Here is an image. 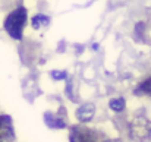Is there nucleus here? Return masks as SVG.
Listing matches in <instances>:
<instances>
[{
  "label": "nucleus",
  "mask_w": 151,
  "mask_h": 142,
  "mask_svg": "<svg viewBox=\"0 0 151 142\" xmlns=\"http://www.w3.org/2000/svg\"><path fill=\"white\" fill-rule=\"evenodd\" d=\"M25 24H27V9L25 7H18L16 10H13L6 18V21H4V29L7 31V34L12 38L21 40Z\"/></svg>",
  "instance_id": "f257e3e1"
},
{
  "label": "nucleus",
  "mask_w": 151,
  "mask_h": 142,
  "mask_svg": "<svg viewBox=\"0 0 151 142\" xmlns=\"http://www.w3.org/2000/svg\"><path fill=\"white\" fill-rule=\"evenodd\" d=\"M129 136L132 141L144 142L151 138V120L147 117H135L129 126Z\"/></svg>",
  "instance_id": "f03ea898"
},
{
  "label": "nucleus",
  "mask_w": 151,
  "mask_h": 142,
  "mask_svg": "<svg viewBox=\"0 0 151 142\" xmlns=\"http://www.w3.org/2000/svg\"><path fill=\"white\" fill-rule=\"evenodd\" d=\"M70 142H97L96 133L88 128L73 126L70 132Z\"/></svg>",
  "instance_id": "7ed1b4c3"
},
{
  "label": "nucleus",
  "mask_w": 151,
  "mask_h": 142,
  "mask_svg": "<svg viewBox=\"0 0 151 142\" xmlns=\"http://www.w3.org/2000/svg\"><path fill=\"white\" fill-rule=\"evenodd\" d=\"M94 113H96V105L94 104H84L81 105L78 110H76V117L81 123H88L90 120H93L94 117Z\"/></svg>",
  "instance_id": "20e7f679"
},
{
  "label": "nucleus",
  "mask_w": 151,
  "mask_h": 142,
  "mask_svg": "<svg viewBox=\"0 0 151 142\" xmlns=\"http://www.w3.org/2000/svg\"><path fill=\"white\" fill-rule=\"evenodd\" d=\"M44 122L51 129H63V128H66V122L63 119H60L59 116H54L51 113H46L44 114Z\"/></svg>",
  "instance_id": "39448f33"
},
{
  "label": "nucleus",
  "mask_w": 151,
  "mask_h": 142,
  "mask_svg": "<svg viewBox=\"0 0 151 142\" xmlns=\"http://www.w3.org/2000/svg\"><path fill=\"white\" fill-rule=\"evenodd\" d=\"M109 107H110L113 111L120 113V111L125 110V107H126V101H125V98H122V97H119V98H113V100H110Z\"/></svg>",
  "instance_id": "423d86ee"
},
{
  "label": "nucleus",
  "mask_w": 151,
  "mask_h": 142,
  "mask_svg": "<svg viewBox=\"0 0 151 142\" xmlns=\"http://www.w3.org/2000/svg\"><path fill=\"white\" fill-rule=\"evenodd\" d=\"M141 94L151 95V78L145 79V81L135 90V95H141Z\"/></svg>",
  "instance_id": "0eeeda50"
},
{
  "label": "nucleus",
  "mask_w": 151,
  "mask_h": 142,
  "mask_svg": "<svg viewBox=\"0 0 151 142\" xmlns=\"http://www.w3.org/2000/svg\"><path fill=\"white\" fill-rule=\"evenodd\" d=\"M47 24H49V18L44 15H35L32 18V28L34 29H38L41 25H47Z\"/></svg>",
  "instance_id": "6e6552de"
},
{
  "label": "nucleus",
  "mask_w": 151,
  "mask_h": 142,
  "mask_svg": "<svg viewBox=\"0 0 151 142\" xmlns=\"http://www.w3.org/2000/svg\"><path fill=\"white\" fill-rule=\"evenodd\" d=\"M66 76H68V73H66V72H63V70H62V72H60V70H53V72H51V78H53V79H56V81L65 79Z\"/></svg>",
  "instance_id": "1a4fd4ad"
},
{
  "label": "nucleus",
  "mask_w": 151,
  "mask_h": 142,
  "mask_svg": "<svg viewBox=\"0 0 151 142\" xmlns=\"http://www.w3.org/2000/svg\"><path fill=\"white\" fill-rule=\"evenodd\" d=\"M144 29H145V25H144L142 22H138L137 27H135V32H137L138 35H141V34L144 32Z\"/></svg>",
  "instance_id": "9d476101"
},
{
  "label": "nucleus",
  "mask_w": 151,
  "mask_h": 142,
  "mask_svg": "<svg viewBox=\"0 0 151 142\" xmlns=\"http://www.w3.org/2000/svg\"><path fill=\"white\" fill-rule=\"evenodd\" d=\"M106 142H120L119 139H110V141H106Z\"/></svg>",
  "instance_id": "9b49d317"
},
{
  "label": "nucleus",
  "mask_w": 151,
  "mask_h": 142,
  "mask_svg": "<svg viewBox=\"0 0 151 142\" xmlns=\"http://www.w3.org/2000/svg\"><path fill=\"white\" fill-rule=\"evenodd\" d=\"M0 142H1V141H0Z\"/></svg>",
  "instance_id": "f8f14e48"
}]
</instances>
